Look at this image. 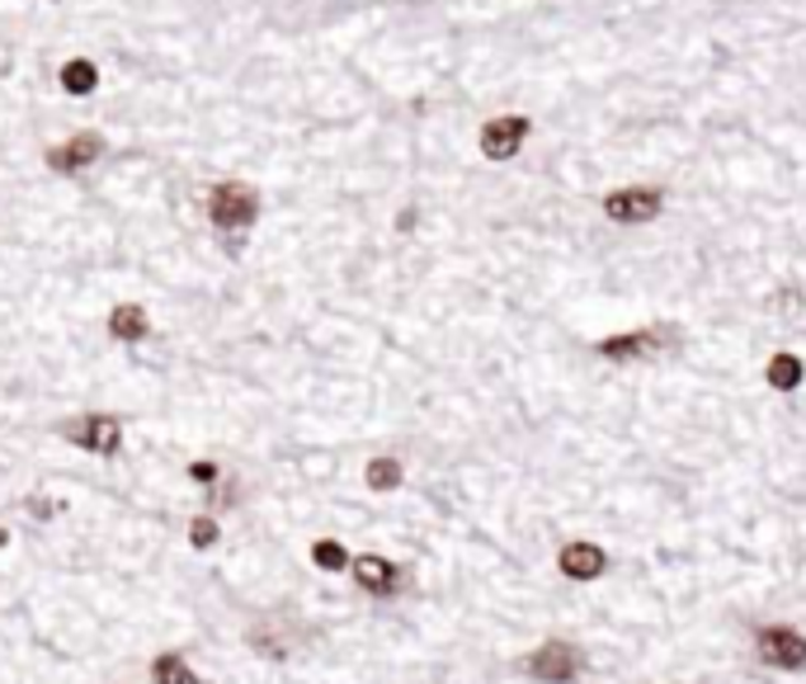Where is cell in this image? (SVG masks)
Wrapping results in <instances>:
<instances>
[{
  "mask_svg": "<svg viewBox=\"0 0 806 684\" xmlns=\"http://www.w3.org/2000/svg\"><path fill=\"white\" fill-rule=\"evenodd\" d=\"M392 29L415 39V128L533 119L529 152L477 180L599 208V175L646 171L688 208L698 175H760L754 138L764 185L806 180V0H401Z\"/></svg>",
  "mask_w": 806,
  "mask_h": 684,
  "instance_id": "cell-1",
  "label": "cell"
},
{
  "mask_svg": "<svg viewBox=\"0 0 806 684\" xmlns=\"http://www.w3.org/2000/svg\"><path fill=\"white\" fill-rule=\"evenodd\" d=\"M590 355L613 369H632V363H656V359H679L688 355V330L679 322H651L632 330H613L590 345Z\"/></svg>",
  "mask_w": 806,
  "mask_h": 684,
  "instance_id": "cell-2",
  "label": "cell"
},
{
  "mask_svg": "<svg viewBox=\"0 0 806 684\" xmlns=\"http://www.w3.org/2000/svg\"><path fill=\"white\" fill-rule=\"evenodd\" d=\"M529 142H533V119L519 109L491 113V119H481L472 132V152H477L481 171H505V165H514L529 152Z\"/></svg>",
  "mask_w": 806,
  "mask_h": 684,
  "instance_id": "cell-3",
  "label": "cell"
},
{
  "mask_svg": "<svg viewBox=\"0 0 806 684\" xmlns=\"http://www.w3.org/2000/svg\"><path fill=\"white\" fill-rule=\"evenodd\" d=\"M669 208V194L661 185H646V180H628V185H613L599 198V222L613 231H642L656 227Z\"/></svg>",
  "mask_w": 806,
  "mask_h": 684,
  "instance_id": "cell-4",
  "label": "cell"
},
{
  "mask_svg": "<svg viewBox=\"0 0 806 684\" xmlns=\"http://www.w3.org/2000/svg\"><path fill=\"white\" fill-rule=\"evenodd\" d=\"M208 222L231 237V250L246 241V231L260 222V194L246 185V180H222V185L208 189Z\"/></svg>",
  "mask_w": 806,
  "mask_h": 684,
  "instance_id": "cell-5",
  "label": "cell"
},
{
  "mask_svg": "<svg viewBox=\"0 0 806 684\" xmlns=\"http://www.w3.org/2000/svg\"><path fill=\"white\" fill-rule=\"evenodd\" d=\"M524 671H529L537 684H576L580 671H585V656H580V647L552 638V642H543V647H533L529 661H524Z\"/></svg>",
  "mask_w": 806,
  "mask_h": 684,
  "instance_id": "cell-6",
  "label": "cell"
},
{
  "mask_svg": "<svg viewBox=\"0 0 806 684\" xmlns=\"http://www.w3.org/2000/svg\"><path fill=\"white\" fill-rule=\"evenodd\" d=\"M62 439H72L76 448L86 454H99V458H113L123 444V425L119 415H105V411H90V415H76V421L62 425Z\"/></svg>",
  "mask_w": 806,
  "mask_h": 684,
  "instance_id": "cell-7",
  "label": "cell"
},
{
  "mask_svg": "<svg viewBox=\"0 0 806 684\" xmlns=\"http://www.w3.org/2000/svg\"><path fill=\"white\" fill-rule=\"evenodd\" d=\"M754 652L774 671H806V638L787 623H769L754 632Z\"/></svg>",
  "mask_w": 806,
  "mask_h": 684,
  "instance_id": "cell-8",
  "label": "cell"
},
{
  "mask_svg": "<svg viewBox=\"0 0 806 684\" xmlns=\"http://www.w3.org/2000/svg\"><path fill=\"white\" fill-rule=\"evenodd\" d=\"M349 572H355V586L363 595H373V599H392L401 590V566H392L388 557H378V553L355 557V562H349Z\"/></svg>",
  "mask_w": 806,
  "mask_h": 684,
  "instance_id": "cell-9",
  "label": "cell"
},
{
  "mask_svg": "<svg viewBox=\"0 0 806 684\" xmlns=\"http://www.w3.org/2000/svg\"><path fill=\"white\" fill-rule=\"evenodd\" d=\"M99 156H105V138H99V132H76V138H66L62 146L47 152V171L76 175V171H86V165H95Z\"/></svg>",
  "mask_w": 806,
  "mask_h": 684,
  "instance_id": "cell-10",
  "label": "cell"
},
{
  "mask_svg": "<svg viewBox=\"0 0 806 684\" xmlns=\"http://www.w3.org/2000/svg\"><path fill=\"white\" fill-rule=\"evenodd\" d=\"M557 572L566 580H599L603 572H609V553H603L599 543L576 539V543H566L562 553H557Z\"/></svg>",
  "mask_w": 806,
  "mask_h": 684,
  "instance_id": "cell-11",
  "label": "cell"
},
{
  "mask_svg": "<svg viewBox=\"0 0 806 684\" xmlns=\"http://www.w3.org/2000/svg\"><path fill=\"white\" fill-rule=\"evenodd\" d=\"M764 388L778 392V397H797L806 388V359L797 349H774L764 359Z\"/></svg>",
  "mask_w": 806,
  "mask_h": 684,
  "instance_id": "cell-12",
  "label": "cell"
},
{
  "mask_svg": "<svg viewBox=\"0 0 806 684\" xmlns=\"http://www.w3.org/2000/svg\"><path fill=\"white\" fill-rule=\"evenodd\" d=\"M146 330H151L146 307H138V303H119V307L109 312V336L119 340V345H138V340H146Z\"/></svg>",
  "mask_w": 806,
  "mask_h": 684,
  "instance_id": "cell-13",
  "label": "cell"
},
{
  "mask_svg": "<svg viewBox=\"0 0 806 684\" xmlns=\"http://www.w3.org/2000/svg\"><path fill=\"white\" fill-rule=\"evenodd\" d=\"M401 481H406V467H401V458H392V454L368 458V467H363V487H368V491L388 496V491L401 487Z\"/></svg>",
  "mask_w": 806,
  "mask_h": 684,
  "instance_id": "cell-14",
  "label": "cell"
},
{
  "mask_svg": "<svg viewBox=\"0 0 806 684\" xmlns=\"http://www.w3.org/2000/svg\"><path fill=\"white\" fill-rule=\"evenodd\" d=\"M62 90L66 95H95L99 90V66L86 57H72L62 66Z\"/></svg>",
  "mask_w": 806,
  "mask_h": 684,
  "instance_id": "cell-15",
  "label": "cell"
},
{
  "mask_svg": "<svg viewBox=\"0 0 806 684\" xmlns=\"http://www.w3.org/2000/svg\"><path fill=\"white\" fill-rule=\"evenodd\" d=\"M151 680H156V684H204L189 671V661H184L179 652H165V656L151 661Z\"/></svg>",
  "mask_w": 806,
  "mask_h": 684,
  "instance_id": "cell-16",
  "label": "cell"
},
{
  "mask_svg": "<svg viewBox=\"0 0 806 684\" xmlns=\"http://www.w3.org/2000/svg\"><path fill=\"white\" fill-rule=\"evenodd\" d=\"M312 562L322 566V572H340V566H349V553L335 539H322V543L312 547Z\"/></svg>",
  "mask_w": 806,
  "mask_h": 684,
  "instance_id": "cell-17",
  "label": "cell"
},
{
  "mask_svg": "<svg viewBox=\"0 0 806 684\" xmlns=\"http://www.w3.org/2000/svg\"><path fill=\"white\" fill-rule=\"evenodd\" d=\"M217 533H222V524H217L213 514H198V520L189 524V543H194V547H213Z\"/></svg>",
  "mask_w": 806,
  "mask_h": 684,
  "instance_id": "cell-18",
  "label": "cell"
},
{
  "mask_svg": "<svg viewBox=\"0 0 806 684\" xmlns=\"http://www.w3.org/2000/svg\"><path fill=\"white\" fill-rule=\"evenodd\" d=\"M189 477L198 481V487H217V481H222V467L208 463V458H198V463H189Z\"/></svg>",
  "mask_w": 806,
  "mask_h": 684,
  "instance_id": "cell-19",
  "label": "cell"
},
{
  "mask_svg": "<svg viewBox=\"0 0 806 684\" xmlns=\"http://www.w3.org/2000/svg\"><path fill=\"white\" fill-rule=\"evenodd\" d=\"M6 543H10V533H6V529H0V547H6Z\"/></svg>",
  "mask_w": 806,
  "mask_h": 684,
  "instance_id": "cell-20",
  "label": "cell"
},
{
  "mask_svg": "<svg viewBox=\"0 0 806 684\" xmlns=\"http://www.w3.org/2000/svg\"><path fill=\"white\" fill-rule=\"evenodd\" d=\"M415 6H425V0H415Z\"/></svg>",
  "mask_w": 806,
  "mask_h": 684,
  "instance_id": "cell-21",
  "label": "cell"
},
{
  "mask_svg": "<svg viewBox=\"0 0 806 684\" xmlns=\"http://www.w3.org/2000/svg\"><path fill=\"white\" fill-rule=\"evenodd\" d=\"M47 6H53V0H47Z\"/></svg>",
  "mask_w": 806,
  "mask_h": 684,
  "instance_id": "cell-22",
  "label": "cell"
}]
</instances>
